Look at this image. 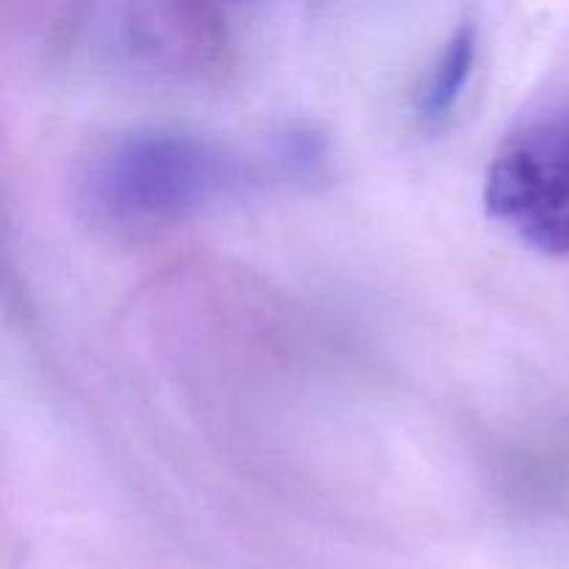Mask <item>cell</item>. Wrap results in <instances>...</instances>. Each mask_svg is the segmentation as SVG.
Here are the masks:
<instances>
[{"mask_svg": "<svg viewBox=\"0 0 569 569\" xmlns=\"http://www.w3.org/2000/svg\"><path fill=\"white\" fill-rule=\"evenodd\" d=\"M242 161L187 131H133L89 161L87 194L120 222H172L220 203L242 183Z\"/></svg>", "mask_w": 569, "mask_h": 569, "instance_id": "1", "label": "cell"}, {"mask_svg": "<svg viewBox=\"0 0 569 569\" xmlns=\"http://www.w3.org/2000/svg\"><path fill=\"white\" fill-rule=\"evenodd\" d=\"M483 203L522 244L569 256V94L537 106L506 133L487 167Z\"/></svg>", "mask_w": 569, "mask_h": 569, "instance_id": "2", "label": "cell"}, {"mask_svg": "<svg viewBox=\"0 0 569 569\" xmlns=\"http://www.w3.org/2000/svg\"><path fill=\"white\" fill-rule=\"evenodd\" d=\"M133 44L150 59L176 67H206L217 59L222 28L206 9L194 6H150L139 9Z\"/></svg>", "mask_w": 569, "mask_h": 569, "instance_id": "3", "label": "cell"}, {"mask_svg": "<svg viewBox=\"0 0 569 569\" xmlns=\"http://www.w3.org/2000/svg\"><path fill=\"white\" fill-rule=\"evenodd\" d=\"M478 59V28L472 22L456 28L453 37L437 56L428 76L426 87H422L420 98H417V114L428 126H439L445 117L453 111L459 103L461 92H465L467 81L472 76V67Z\"/></svg>", "mask_w": 569, "mask_h": 569, "instance_id": "4", "label": "cell"}]
</instances>
